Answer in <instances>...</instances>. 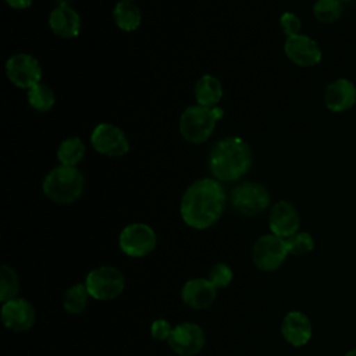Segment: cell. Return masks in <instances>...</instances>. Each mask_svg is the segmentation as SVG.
<instances>
[{
  "label": "cell",
  "mask_w": 356,
  "mask_h": 356,
  "mask_svg": "<svg viewBox=\"0 0 356 356\" xmlns=\"http://www.w3.org/2000/svg\"><path fill=\"white\" fill-rule=\"evenodd\" d=\"M225 200V191L220 181L216 178H200L192 182L184 192L179 213L188 227L206 229L221 218Z\"/></svg>",
  "instance_id": "6da1fadb"
},
{
  "label": "cell",
  "mask_w": 356,
  "mask_h": 356,
  "mask_svg": "<svg viewBox=\"0 0 356 356\" xmlns=\"http://www.w3.org/2000/svg\"><path fill=\"white\" fill-rule=\"evenodd\" d=\"M209 170L220 182L241 179L252 167V150L239 136H227L216 142L209 153Z\"/></svg>",
  "instance_id": "7a4b0ae2"
},
{
  "label": "cell",
  "mask_w": 356,
  "mask_h": 356,
  "mask_svg": "<svg viewBox=\"0 0 356 356\" xmlns=\"http://www.w3.org/2000/svg\"><path fill=\"white\" fill-rule=\"evenodd\" d=\"M85 178L76 167L57 165L43 179L42 191L47 199L57 204H71L82 196Z\"/></svg>",
  "instance_id": "3957f363"
},
{
  "label": "cell",
  "mask_w": 356,
  "mask_h": 356,
  "mask_svg": "<svg viewBox=\"0 0 356 356\" xmlns=\"http://www.w3.org/2000/svg\"><path fill=\"white\" fill-rule=\"evenodd\" d=\"M224 115V110L217 107L188 106L179 117V132L182 138L193 145L206 142L214 132L217 121Z\"/></svg>",
  "instance_id": "277c9868"
},
{
  "label": "cell",
  "mask_w": 356,
  "mask_h": 356,
  "mask_svg": "<svg viewBox=\"0 0 356 356\" xmlns=\"http://www.w3.org/2000/svg\"><path fill=\"white\" fill-rule=\"evenodd\" d=\"M85 285L90 298L96 300H113L124 292L125 277L117 267L100 266L88 273Z\"/></svg>",
  "instance_id": "5b68a950"
},
{
  "label": "cell",
  "mask_w": 356,
  "mask_h": 356,
  "mask_svg": "<svg viewBox=\"0 0 356 356\" xmlns=\"http://www.w3.org/2000/svg\"><path fill=\"white\" fill-rule=\"evenodd\" d=\"M231 204L242 216H260L270 206V192L259 182L245 181L232 189Z\"/></svg>",
  "instance_id": "8992f818"
},
{
  "label": "cell",
  "mask_w": 356,
  "mask_h": 356,
  "mask_svg": "<svg viewBox=\"0 0 356 356\" xmlns=\"http://www.w3.org/2000/svg\"><path fill=\"white\" fill-rule=\"evenodd\" d=\"M157 236L154 229L145 222H132L122 228L118 246L129 257H143L156 249Z\"/></svg>",
  "instance_id": "52a82bcc"
},
{
  "label": "cell",
  "mask_w": 356,
  "mask_h": 356,
  "mask_svg": "<svg viewBox=\"0 0 356 356\" xmlns=\"http://www.w3.org/2000/svg\"><path fill=\"white\" fill-rule=\"evenodd\" d=\"M289 254L286 241L274 234H266L252 246V260L261 271H274L281 267Z\"/></svg>",
  "instance_id": "ba28073f"
},
{
  "label": "cell",
  "mask_w": 356,
  "mask_h": 356,
  "mask_svg": "<svg viewBox=\"0 0 356 356\" xmlns=\"http://www.w3.org/2000/svg\"><path fill=\"white\" fill-rule=\"evenodd\" d=\"M6 75L14 86L29 90L40 82L42 67L32 54L15 53L6 61Z\"/></svg>",
  "instance_id": "9c48e42d"
},
{
  "label": "cell",
  "mask_w": 356,
  "mask_h": 356,
  "mask_svg": "<svg viewBox=\"0 0 356 356\" xmlns=\"http://www.w3.org/2000/svg\"><path fill=\"white\" fill-rule=\"evenodd\" d=\"M92 147L108 157H121L129 150V140L125 132L110 122L97 124L90 134Z\"/></svg>",
  "instance_id": "30bf717a"
},
{
  "label": "cell",
  "mask_w": 356,
  "mask_h": 356,
  "mask_svg": "<svg viewBox=\"0 0 356 356\" xmlns=\"http://www.w3.org/2000/svg\"><path fill=\"white\" fill-rule=\"evenodd\" d=\"M167 342L171 350L177 355L193 356L203 349L206 343V337L200 325L185 321L172 328Z\"/></svg>",
  "instance_id": "8fae6325"
},
{
  "label": "cell",
  "mask_w": 356,
  "mask_h": 356,
  "mask_svg": "<svg viewBox=\"0 0 356 356\" xmlns=\"http://www.w3.org/2000/svg\"><path fill=\"white\" fill-rule=\"evenodd\" d=\"M284 53L289 61L299 67H314L323 58L318 43L303 33L286 38L284 43Z\"/></svg>",
  "instance_id": "7c38bea8"
},
{
  "label": "cell",
  "mask_w": 356,
  "mask_h": 356,
  "mask_svg": "<svg viewBox=\"0 0 356 356\" xmlns=\"http://www.w3.org/2000/svg\"><path fill=\"white\" fill-rule=\"evenodd\" d=\"M300 227V216L293 203L280 200L273 204L268 214V228L271 234L280 238H289L296 234Z\"/></svg>",
  "instance_id": "4fadbf2b"
},
{
  "label": "cell",
  "mask_w": 356,
  "mask_h": 356,
  "mask_svg": "<svg viewBox=\"0 0 356 356\" xmlns=\"http://www.w3.org/2000/svg\"><path fill=\"white\" fill-rule=\"evenodd\" d=\"M35 307L24 298H14L1 303V321L14 332L28 331L35 323Z\"/></svg>",
  "instance_id": "5bb4252c"
},
{
  "label": "cell",
  "mask_w": 356,
  "mask_h": 356,
  "mask_svg": "<svg viewBox=\"0 0 356 356\" xmlns=\"http://www.w3.org/2000/svg\"><path fill=\"white\" fill-rule=\"evenodd\" d=\"M324 104L332 113L350 110L356 103V86L346 78L330 82L324 90Z\"/></svg>",
  "instance_id": "9a60e30c"
},
{
  "label": "cell",
  "mask_w": 356,
  "mask_h": 356,
  "mask_svg": "<svg viewBox=\"0 0 356 356\" xmlns=\"http://www.w3.org/2000/svg\"><path fill=\"white\" fill-rule=\"evenodd\" d=\"M217 296V288L209 278H193L184 284L181 298L184 303L192 309H207Z\"/></svg>",
  "instance_id": "2e32d148"
},
{
  "label": "cell",
  "mask_w": 356,
  "mask_h": 356,
  "mask_svg": "<svg viewBox=\"0 0 356 356\" xmlns=\"http://www.w3.org/2000/svg\"><path fill=\"white\" fill-rule=\"evenodd\" d=\"M281 334L289 345L303 346L312 338V323L305 313L292 310L282 318Z\"/></svg>",
  "instance_id": "e0dca14e"
},
{
  "label": "cell",
  "mask_w": 356,
  "mask_h": 356,
  "mask_svg": "<svg viewBox=\"0 0 356 356\" xmlns=\"http://www.w3.org/2000/svg\"><path fill=\"white\" fill-rule=\"evenodd\" d=\"M49 26L56 36L72 39L81 32V17L71 6H57L49 14Z\"/></svg>",
  "instance_id": "ac0fdd59"
},
{
  "label": "cell",
  "mask_w": 356,
  "mask_h": 356,
  "mask_svg": "<svg viewBox=\"0 0 356 356\" xmlns=\"http://www.w3.org/2000/svg\"><path fill=\"white\" fill-rule=\"evenodd\" d=\"M195 99L199 106L203 107H217L224 96V88L218 78L210 74L202 75L195 83Z\"/></svg>",
  "instance_id": "d6986e66"
},
{
  "label": "cell",
  "mask_w": 356,
  "mask_h": 356,
  "mask_svg": "<svg viewBox=\"0 0 356 356\" xmlns=\"http://www.w3.org/2000/svg\"><path fill=\"white\" fill-rule=\"evenodd\" d=\"M113 19L121 31L134 32L142 24V13L134 1L120 0L113 8Z\"/></svg>",
  "instance_id": "ffe728a7"
},
{
  "label": "cell",
  "mask_w": 356,
  "mask_h": 356,
  "mask_svg": "<svg viewBox=\"0 0 356 356\" xmlns=\"http://www.w3.org/2000/svg\"><path fill=\"white\" fill-rule=\"evenodd\" d=\"M85 152H86V147L81 138L68 136L60 142L56 156H57V160L60 161V164L76 167V164H79L82 161Z\"/></svg>",
  "instance_id": "44dd1931"
},
{
  "label": "cell",
  "mask_w": 356,
  "mask_h": 356,
  "mask_svg": "<svg viewBox=\"0 0 356 356\" xmlns=\"http://www.w3.org/2000/svg\"><path fill=\"white\" fill-rule=\"evenodd\" d=\"M89 298L90 295L88 292L85 282L74 284L65 291L63 296V307L70 314H81L85 312Z\"/></svg>",
  "instance_id": "7402d4cb"
},
{
  "label": "cell",
  "mask_w": 356,
  "mask_h": 356,
  "mask_svg": "<svg viewBox=\"0 0 356 356\" xmlns=\"http://www.w3.org/2000/svg\"><path fill=\"white\" fill-rule=\"evenodd\" d=\"M26 99L29 106L39 113H46L51 110L53 106L56 104L54 90L43 82H39L38 85L31 88L26 93Z\"/></svg>",
  "instance_id": "603a6c76"
},
{
  "label": "cell",
  "mask_w": 356,
  "mask_h": 356,
  "mask_svg": "<svg viewBox=\"0 0 356 356\" xmlns=\"http://www.w3.org/2000/svg\"><path fill=\"white\" fill-rule=\"evenodd\" d=\"M343 6L339 0H317L313 4V15L323 24H332L342 15Z\"/></svg>",
  "instance_id": "cb8c5ba5"
},
{
  "label": "cell",
  "mask_w": 356,
  "mask_h": 356,
  "mask_svg": "<svg viewBox=\"0 0 356 356\" xmlns=\"http://www.w3.org/2000/svg\"><path fill=\"white\" fill-rule=\"evenodd\" d=\"M19 291V280L15 270L7 264L0 268V300L1 303L17 298Z\"/></svg>",
  "instance_id": "d4e9b609"
},
{
  "label": "cell",
  "mask_w": 356,
  "mask_h": 356,
  "mask_svg": "<svg viewBox=\"0 0 356 356\" xmlns=\"http://www.w3.org/2000/svg\"><path fill=\"white\" fill-rule=\"evenodd\" d=\"M285 241H286L289 254H293V256L307 254L314 248L313 236L309 232H305V231H298L296 234L291 235Z\"/></svg>",
  "instance_id": "484cf974"
},
{
  "label": "cell",
  "mask_w": 356,
  "mask_h": 356,
  "mask_svg": "<svg viewBox=\"0 0 356 356\" xmlns=\"http://www.w3.org/2000/svg\"><path fill=\"white\" fill-rule=\"evenodd\" d=\"M234 273L231 270V267L225 263H217L211 267V270L209 271V280L211 281V284L217 288V289H224L227 288L231 281H232Z\"/></svg>",
  "instance_id": "4316f807"
},
{
  "label": "cell",
  "mask_w": 356,
  "mask_h": 356,
  "mask_svg": "<svg viewBox=\"0 0 356 356\" xmlns=\"http://www.w3.org/2000/svg\"><path fill=\"white\" fill-rule=\"evenodd\" d=\"M280 26L286 38H292V36H296L300 33L302 21L295 13L285 11L280 17Z\"/></svg>",
  "instance_id": "83f0119b"
},
{
  "label": "cell",
  "mask_w": 356,
  "mask_h": 356,
  "mask_svg": "<svg viewBox=\"0 0 356 356\" xmlns=\"http://www.w3.org/2000/svg\"><path fill=\"white\" fill-rule=\"evenodd\" d=\"M172 328L165 318H157L150 325V334L157 341H168Z\"/></svg>",
  "instance_id": "f1b7e54d"
},
{
  "label": "cell",
  "mask_w": 356,
  "mask_h": 356,
  "mask_svg": "<svg viewBox=\"0 0 356 356\" xmlns=\"http://www.w3.org/2000/svg\"><path fill=\"white\" fill-rule=\"evenodd\" d=\"M11 8H15V10H25V8H29L32 6V1L33 0H4Z\"/></svg>",
  "instance_id": "f546056e"
},
{
  "label": "cell",
  "mask_w": 356,
  "mask_h": 356,
  "mask_svg": "<svg viewBox=\"0 0 356 356\" xmlns=\"http://www.w3.org/2000/svg\"><path fill=\"white\" fill-rule=\"evenodd\" d=\"M72 0H56L57 6H70Z\"/></svg>",
  "instance_id": "4dcf8cb0"
},
{
  "label": "cell",
  "mask_w": 356,
  "mask_h": 356,
  "mask_svg": "<svg viewBox=\"0 0 356 356\" xmlns=\"http://www.w3.org/2000/svg\"><path fill=\"white\" fill-rule=\"evenodd\" d=\"M345 356H356V349H352V350L346 352V353H345Z\"/></svg>",
  "instance_id": "1f68e13d"
},
{
  "label": "cell",
  "mask_w": 356,
  "mask_h": 356,
  "mask_svg": "<svg viewBox=\"0 0 356 356\" xmlns=\"http://www.w3.org/2000/svg\"><path fill=\"white\" fill-rule=\"evenodd\" d=\"M339 1H342V3H346V1H352V0H339Z\"/></svg>",
  "instance_id": "d6a6232c"
},
{
  "label": "cell",
  "mask_w": 356,
  "mask_h": 356,
  "mask_svg": "<svg viewBox=\"0 0 356 356\" xmlns=\"http://www.w3.org/2000/svg\"><path fill=\"white\" fill-rule=\"evenodd\" d=\"M122 1H134V0H122Z\"/></svg>",
  "instance_id": "836d02e7"
}]
</instances>
